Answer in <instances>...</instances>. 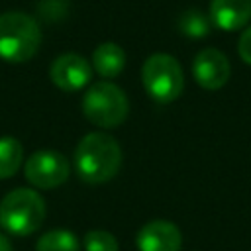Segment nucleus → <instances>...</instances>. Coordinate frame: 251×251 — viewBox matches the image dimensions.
Instances as JSON below:
<instances>
[{
    "label": "nucleus",
    "mask_w": 251,
    "mask_h": 251,
    "mask_svg": "<svg viewBox=\"0 0 251 251\" xmlns=\"http://www.w3.org/2000/svg\"><path fill=\"white\" fill-rule=\"evenodd\" d=\"M35 251H78V239L69 229H51L37 239Z\"/></svg>",
    "instance_id": "obj_14"
},
{
    "label": "nucleus",
    "mask_w": 251,
    "mask_h": 251,
    "mask_svg": "<svg viewBox=\"0 0 251 251\" xmlns=\"http://www.w3.org/2000/svg\"><path fill=\"white\" fill-rule=\"evenodd\" d=\"M92 67L100 76L114 78L126 67V51L112 41L100 43L92 53Z\"/></svg>",
    "instance_id": "obj_11"
},
{
    "label": "nucleus",
    "mask_w": 251,
    "mask_h": 251,
    "mask_svg": "<svg viewBox=\"0 0 251 251\" xmlns=\"http://www.w3.org/2000/svg\"><path fill=\"white\" fill-rule=\"evenodd\" d=\"M237 53H239V57H241L243 63L251 65V25H247V27L243 29V33L239 35Z\"/></svg>",
    "instance_id": "obj_16"
},
{
    "label": "nucleus",
    "mask_w": 251,
    "mask_h": 251,
    "mask_svg": "<svg viewBox=\"0 0 251 251\" xmlns=\"http://www.w3.org/2000/svg\"><path fill=\"white\" fill-rule=\"evenodd\" d=\"M49 76L57 88L65 92H75L90 82L92 65L78 53H63L51 63Z\"/></svg>",
    "instance_id": "obj_7"
},
{
    "label": "nucleus",
    "mask_w": 251,
    "mask_h": 251,
    "mask_svg": "<svg viewBox=\"0 0 251 251\" xmlns=\"http://www.w3.org/2000/svg\"><path fill=\"white\" fill-rule=\"evenodd\" d=\"M129 112V102L126 92L114 82L100 80L94 82L82 96V114L88 122L98 127L110 129L118 127Z\"/></svg>",
    "instance_id": "obj_4"
},
{
    "label": "nucleus",
    "mask_w": 251,
    "mask_h": 251,
    "mask_svg": "<svg viewBox=\"0 0 251 251\" xmlns=\"http://www.w3.org/2000/svg\"><path fill=\"white\" fill-rule=\"evenodd\" d=\"M0 251H12V245H10V241L0 233Z\"/></svg>",
    "instance_id": "obj_17"
},
{
    "label": "nucleus",
    "mask_w": 251,
    "mask_h": 251,
    "mask_svg": "<svg viewBox=\"0 0 251 251\" xmlns=\"http://www.w3.org/2000/svg\"><path fill=\"white\" fill-rule=\"evenodd\" d=\"M139 251H180L182 235L180 229L167 220H151L135 235Z\"/></svg>",
    "instance_id": "obj_9"
},
{
    "label": "nucleus",
    "mask_w": 251,
    "mask_h": 251,
    "mask_svg": "<svg viewBox=\"0 0 251 251\" xmlns=\"http://www.w3.org/2000/svg\"><path fill=\"white\" fill-rule=\"evenodd\" d=\"M84 251H118V239L104 229H92L84 235Z\"/></svg>",
    "instance_id": "obj_15"
},
{
    "label": "nucleus",
    "mask_w": 251,
    "mask_h": 251,
    "mask_svg": "<svg viewBox=\"0 0 251 251\" xmlns=\"http://www.w3.org/2000/svg\"><path fill=\"white\" fill-rule=\"evenodd\" d=\"M210 20L224 31L247 27L251 20V0H212Z\"/></svg>",
    "instance_id": "obj_10"
},
{
    "label": "nucleus",
    "mask_w": 251,
    "mask_h": 251,
    "mask_svg": "<svg viewBox=\"0 0 251 251\" xmlns=\"http://www.w3.org/2000/svg\"><path fill=\"white\" fill-rule=\"evenodd\" d=\"M176 27L182 35H186L190 39H200L210 33L212 20H210V16H206L204 12H200L196 8H188L178 16Z\"/></svg>",
    "instance_id": "obj_12"
},
{
    "label": "nucleus",
    "mask_w": 251,
    "mask_h": 251,
    "mask_svg": "<svg viewBox=\"0 0 251 251\" xmlns=\"http://www.w3.org/2000/svg\"><path fill=\"white\" fill-rule=\"evenodd\" d=\"M24 173H25V178L35 188L49 190L67 180L71 167L63 153L43 149V151H35L31 157H27V161L24 165Z\"/></svg>",
    "instance_id": "obj_6"
},
{
    "label": "nucleus",
    "mask_w": 251,
    "mask_h": 251,
    "mask_svg": "<svg viewBox=\"0 0 251 251\" xmlns=\"http://www.w3.org/2000/svg\"><path fill=\"white\" fill-rule=\"evenodd\" d=\"M141 82L145 92L161 104H169L182 94L184 73L180 63L169 53H153L141 67Z\"/></svg>",
    "instance_id": "obj_5"
},
{
    "label": "nucleus",
    "mask_w": 251,
    "mask_h": 251,
    "mask_svg": "<svg viewBox=\"0 0 251 251\" xmlns=\"http://www.w3.org/2000/svg\"><path fill=\"white\" fill-rule=\"evenodd\" d=\"M45 220V202L31 188H16L0 202V226L12 235H31Z\"/></svg>",
    "instance_id": "obj_3"
},
{
    "label": "nucleus",
    "mask_w": 251,
    "mask_h": 251,
    "mask_svg": "<svg viewBox=\"0 0 251 251\" xmlns=\"http://www.w3.org/2000/svg\"><path fill=\"white\" fill-rule=\"evenodd\" d=\"M24 161V147L16 137H0V178H10L18 173Z\"/></svg>",
    "instance_id": "obj_13"
},
{
    "label": "nucleus",
    "mask_w": 251,
    "mask_h": 251,
    "mask_svg": "<svg viewBox=\"0 0 251 251\" xmlns=\"http://www.w3.org/2000/svg\"><path fill=\"white\" fill-rule=\"evenodd\" d=\"M41 45V29L35 18L24 12L0 14V59L8 63L29 61Z\"/></svg>",
    "instance_id": "obj_2"
},
{
    "label": "nucleus",
    "mask_w": 251,
    "mask_h": 251,
    "mask_svg": "<svg viewBox=\"0 0 251 251\" xmlns=\"http://www.w3.org/2000/svg\"><path fill=\"white\" fill-rule=\"evenodd\" d=\"M229 75H231L229 61L220 49L206 47L198 51V55L192 61V76L206 90L222 88L229 80Z\"/></svg>",
    "instance_id": "obj_8"
},
{
    "label": "nucleus",
    "mask_w": 251,
    "mask_h": 251,
    "mask_svg": "<svg viewBox=\"0 0 251 251\" xmlns=\"http://www.w3.org/2000/svg\"><path fill=\"white\" fill-rule=\"evenodd\" d=\"M122 167V147L116 137L92 131L86 133L75 149L76 175L88 184L108 182L118 175Z\"/></svg>",
    "instance_id": "obj_1"
}]
</instances>
